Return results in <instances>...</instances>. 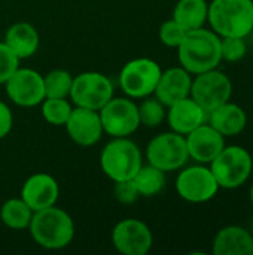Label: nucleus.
I'll return each mask as SVG.
<instances>
[{
	"mask_svg": "<svg viewBox=\"0 0 253 255\" xmlns=\"http://www.w3.org/2000/svg\"><path fill=\"white\" fill-rule=\"evenodd\" d=\"M176 49L180 66L191 75L216 69L222 61L221 37L212 28L200 27L186 31Z\"/></svg>",
	"mask_w": 253,
	"mask_h": 255,
	"instance_id": "nucleus-1",
	"label": "nucleus"
},
{
	"mask_svg": "<svg viewBox=\"0 0 253 255\" xmlns=\"http://www.w3.org/2000/svg\"><path fill=\"white\" fill-rule=\"evenodd\" d=\"M28 230L33 241L49 251L69 247L75 238V223L72 217L55 205L36 211Z\"/></svg>",
	"mask_w": 253,
	"mask_h": 255,
	"instance_id": "nucleus-2",
	"label": "nucleus"
},
{
	"mask_svg": "<svg viewBox=\"0 0 253 255\" xmlns=\"http://www.w3.org/2000/svg\"><path fill=\"white\" fill-rule=\"evenodd\" d=\"M207 22L219 37H248L253 31V0H212Z\"/></svg>",
	"mask_w": 253,
	"mask_h": 255,
	"instance_id": "nucleus-3",
	"label": "nucleus"
},
{
	"mask_svg": "<svg viewBox=\"0 0 253 255\" xmlns=\"http://www.w3.org/2000/svg\"><path fill=\"white\" fill-rule=\"evenodd\" d=\"M142 164V151L128 137H112L100 154V167L113 182L133 179Z\"/></svg>",
	"mask_w": 253,
	"mask_h": 255,
	"instance_id": "nucleus-4",
	"label": "nucleus"
},
{
	"mask_svg": "<svg viewBox=\"0 0 253 255\" xmlns=\"http://www.w3.org/2000/svg\"><path fill=\"white\" fill-rule=\"evenodd\" d=\"M209 167L219 188L237 190L249 181L253 170V158L251 152L240 145H225L210 161Z\"/></svg>",
	"mask_w": 253,
	"mask_h": 255,
	"instance_id": "nucleus-5",
	"label": "nucleus"
},
{
	"mask_svg": "<svg viewBox=\"0 0 253 255\" xmlns=\"http://www.w3.org/2000/svg\"><path fill=\"white\" fill-rule=\"evenodd\" d=\"M146 160L166 173L180 170L189 160L185 136L176 131L157 134L146 146Z\"/></svg>",
	"mask_w": 253,
	"mask_h": 255,
	"instance_id": "nucleus-6",
	"label": "nucleus"
},
{
	"mask_svg": "<svg viewBox=\"0 0 253 255\" xmlns=\"http://www.w3.org/2000/svg\"><path fill=\"white\" fill-rule=\"evenodd\" d=\"M163 69L152 58H134L124 64L119 85L130 99H145L154 94Z\"/></svg>",
	"mask_w": 253,
	"mask_h": 255,
	"instance_id": "nucleus-7",
	"label": "nucleus"
},
{
	"mask_svg": "<svg viewBox=\"0 0 253 255\" xmlns=\"http://www.w3.org/2000/svg\"><path fill=\"white\" fill-rule=\"evenodd\" d=\"M69 97L75 106L100 111L113 97V84L100 72H84L73 78Z\"/></svg>",
	"mask_w": 253,
	"mask_h": 255,
	"instance_id": "nucleus-8",
	"label": "nucleus"
},
{
	"mask_svg": "<svg viewBox=\"0 0 253 255\" xmlns=\"http://www.w3.org/2000/svg\"><path fill=\"white\" fill-rule=\"evenodd\" d=\"M219 185L209 164L182 167L176 178V191L180 199L189 203L210 202L219 191Z\"/></svg>",
	"mask_w": 253,
	"mask_h": 255,
	"instance_id": "nucleus-9",
	"label": "nucleus"
},
{
	"mask_svg": "<svg viewBox=\"0 0 253 255\" xmlns=\"http://www.w3.org/2000/svg\"><path fill=\"white\" fill-rule=\"evenodd\" d=\"M191 85V97L209 114L225 102L231 100L233 82L230 76L221 70L212 69L198 75H194Z\"/></svg>",
	"mask_w": 253,
	"mask_h": 255,
	"instance_id": "nucleus-10",
	"label": "nucleus"
},
{
	"mask_svg": "<svg viewBox=\"0 0 253 255\" xmlns=\"http://www.w3.org/2000/svg\"><path fill=\"white\" fill-rule=\"evenodd\" d=\"M98 115L103 131L112 137H128L140 126L137 105L130 97H112Z\"/></svg>",
	"mask_w": 253,
	"mask_h": 255,
	"instance_id": "nucleus-11",
	"label": "nucleus"
},
{
	"mask_svg": "<svg viewBox=\"0 0 253 255\" xmlns=\"http://www.w3.org/2000/svg\"><path fill=\"white\" fill-rule=\"evenodd\" d=\"M7 97L21 108H33L45 100L43 75L33 69L18 67L4 82Z\"/></svg>",
	"mask_w": 253,
	"mask_h": 255,
	"instance_id": "nucleus-12",
	"label": "nucleus"
},
{
	"mask_svg": "<svg viewBox=\"0 0 253 255\" xmlns=\"http://www.w3.org/2000/svg\"><path fill=\"white\" fill-rule=\"evenodd\" d=\"M112 244L124 255H146L154 244L151 229L140 220L127 218L112 230Z\"/></svg>",
	"mask_w": 253,
	"mask_h": 255,
	"instance_id": "nucleus-13",
	"label": "nucleus"
},
{
	"mask_svg": "<svg viewBox=\"0 0 253 255\" xmlns=\"http://www.w3.org/2000/svg\"><path fill=\"white\" fill-rule=\"evenodd\" d=\"M69 137L79 146H92L100 139L103 131L98 111L75 106L67 123L64 124Z\"/></svg>",
	"mask_w": 253,
	"mask_h": 255,
	"instance_id": "nucleus-14",
	"label": "nucleus"
},
{
	"mask_svg": "<svg viewBox=\"0 0 253 255\" xmlns=\"http://www.w3.org/2000/svg\"><path fill=\"white\" fill-rule=\"evenodd\" d=\"M185 139L189 158L200 164H210V161L225 148V137L209 123H204L188 133Z\"/></svg>",
	"mask_w": 253,
	"mask_h": 255,
	"instance_id": "nucleus-15",
	"label": "nucleus"
},
{
	"mask_svg": "<svg viewBox=\"0 0 253 255\" xmlns=\"http://www.w3.org/2000/svg\"><path fill=\"white\" fill-rule=\"evenodd\" d=\"M60 196V185L49 173H34L25 179L21 188V199L33 212L54 206Z\"/></svg>",
	"mask_w": 253,
	"mask_h": 255,
	"instance_id": "nucleus-16",
	"label": "nucleus"
},
{
	"mask_svg": "<svg viewBox=\"0 0 253 255\" xmlns=\"http://www.w3.org/2000/svg\"><path fill=\"white\" fill-rule=\"evenodd\" d=\"M191 85L192 75L182 66H176L161 72L154 94L166 108H169L177 100L188 97L191 94Z\"/></svg>",
	"mask_w": 253,
	"mask_h": 255,
	"instance_id": "nucleus-17",
	"label": "nucleus"
},
{
	"mask_svg": "<svg viewBox=\"0 0 253 255\" xmlns=\"http://www.w3.org/2000/svg\"><path fill=\"white\" fill-rule=\"evenodd\" d=\"M207 117L209 114L191 96L170 105L166 115L171 131L183 136H186L201 124L207 123Z\"/></svg>",
	"mask_w": 253,
	"mask_h": 255,
	"instance_id": "nucleus-18",
	"label": "nucleus"
},
{
	"mask_svg": "<svg viewBox=\"0 0 253 255\" xmlns=\"http://www.w3.org/2000/svg\"><path fill=\"white\" fill-rule=\"evenodd\" d=\"M213 255H253L252 233L242 226L221 229L212 244Z\"/></svg>",
	"mask_w": 253,
	"mask_h": 255,
	"instance_id": "nucleus-19",
	"label": "nucleus"
},
{
	"mask_svg": "<svg viewBox=\"0 0 253 255\" xmlns=\"http://www.w3.org/2000/svg\"><path fill=\"white\" fill-rule=\"evenodd\" d=\"M207 123L224 137H231L240 134L246 128L248 114L240 105L228 100L209 112Z\"/></svg>",
	"mask_w": 253,
	"mask_h": 255,
	"instance_id": "nucleus-20",
	"label": "nucleus"
},
{
	"mask_svg": "<svg viewBox=\"0 0 253 255\" xmlns=\"http://www.w3.org/2000/svg\"><path fill=\"white\" fill-rule=\"evenodd\" d=\"M3 42L19 60H24L37 52L40 37L36 27L30 22H15L6 30Z\"/></svg>",
	"mask_w": 253,
	"mask_h": 255,
	"instance_id": "nucleus-21",
	"label": "nucleus"
},
{
	"mask_svg": "<svg viewBox=\"0 0 253 255\" xmlns=\"http://www.w3.org/2000/svg\"><path fill=\"white\" fill-rule=\"evenodd\" d=\"M207 0H179L173 9V19L186 31L204 27L207 22Z\"/></svg>",
	"mask_w": 253,
	"mask_h": 255,
	"instance_id": "nucleus-22",
	"label": "nucleus"
},
{
	"mask_svg": "<svg viewBox=\"0 0 253 255\" xmlns=\"http://www.w3.org/2000/svg\"><path fill=\"white\" fill-rule=\"evenodd\" d=\"M33 209L19 197V199H9L0 208V220L1 223L12 230H25L28 229Z\"/></svg>",
	"mask_w": 253,
	"mask_h": 255,
	"instance_id": "nucleus-23",
	"label": "nucleus"
},
{
	"mask_svg": "<svg viewBox=\"0 0 253 255\" xmlns=\"http://www.w3.org/2000/svg\"><path fill=\"white\" fill-rule=\"evenodd\" d=\"M139 194L143 197H154L157 194H160L164 187H166V172H163L161 169L152 166V164H146L137 170V173L133 178Z\"/></svg>",
	"mask_w": 253,
	"mask_h": 255,
	"instance_id": "nucleus-24",
	"label": "nucleus"
},
{
	"mask_svg": "<svg viewBox=\"0 0 253 255\" xmlns=\"http://www.w3.org/2000/svg\"><path fill=\"white\" fill-rule=\"evenodd\" d=\"M43 84H45V96L46 97L67 99L70 96L73 76L64 69H54L43 76Z\"/></svg>",
	"mask_w": 253,
	"mask_h": 255,
	"instance_id": "nucleus-25",
	"label": "nucleus"
},
{
	"mask_svg": "<svg viewBox=\"0 0 253 255\" xmlns=\"http://www.w3.org/2000/svg\"><path fill=\"white\" fill-rule=\"evenodd\" d=\"M40 111H42V117L43 120L55 127L64 126L73 111L72 103L67 99H52V97H46L42 103H40Z\"/></svg>",
	"mask_w": 253,
	"mask_h": 255,
	"instance_id": "nucleus-26",
	"label": "nucleus"
},
{
	"mask_svg": "<svg viewBox=\"0 0 253 255\" xmlns=\"http://www.w3.org/2000/svg\"><path fill=\"white\" fill-rule=\"evenodd\" d=\"M137 111H139L140 126H145L149 128H154L163 124L167 115L166 106L157 97H149V96L145 97V100L140 105H137Z\"/></svg>",
	"mask_w": 253,
	"mask_h": 255,
	"instance_id": "nucleus-27",
	"label": "nucleus"
},
{
	"mask_svg": "<svg viewBox=\"0 0 253 255\" xmlns=\"http://www.w3.org/2000/svg\"><path fill=\"white\" fill-rule=\"evenodd\" d=\"M246 51H248L246 37H236V36L221 37L222 60L228 63H237L243 60V57L246 55Z\"/></svg>",
	"mask_w": 253,
	"mask_h": 255,
	"instance_id": "nucleus-28",
	"label": "nucleus"
},
{
	"mask_svg": "<svg viewBox=\"0 0 253 255\" xmlns=\"http://www.w3.org/2000/svg\"><path fill=\"white\" fill-rule=\"evenodd\" d=\"M185 34H186V30L173 18L163 22L160 27V31H158L161 43H164L169 48H177L182 43Z\"/></svg>",
	"mask_w": 253,
	"mask_h": 255,
	"instance_id": "nucleus-29",
	"label": "nucleus"
},
{
	"mask_svg": "<svg viewBox=\"0 0 253 255\" xmlns=\"http://www.w3.org/2000/svg\"><path fill=\"white\" fill-rule=\"evenodd\" d=\"M19 58L7 48L4 42H0V84H4L13 72L19 67Z\"/></svg>",
	"mask_w": 253,
	"mask_h": 255,
	"instance_id": "nucleus-30",
	"label": "nucleus"
},
{
	"mask_svg": "<svg viewBox=\"0 0 253 255\" xmlns=\"http://www.w3.org/2000/svg\"><path fill=\"white\" fill-rule=\"evenodd\" d=\"M113 184H115L113 185V194H115V199L119 203L131 205V203L137 202V199L140 197L139 190H137L133 179L118 181V182H113Z\"/></svg>",
	"mask_w": 253,
	"mask_h": 255,
	"instance_id": "nucleus-31",
	"label": "nucleus"
},
{
	"mask_svg": "<svg viewBox=\"0 0 253 255\" xmlns=\"http://www.w3.org/2000/svg\"><path fill=\"white\" fill-rule=\"evenodd\" d=\"M13 126V117L10 108L0 100V139L6 137Z\"/></svg>",
	"mask_w": 253,
	"mask_h": 255,
	"instance_id": "nucleus-32",
	"label": "nucleus"
},
{
	"mask_svg": "<svg viewBox=\"0 0 253 255\" xmlns=\"http://www.w3.org/2000/svg\"><path fill=\"white\" fill-rule=\"evenodd\" d=\"M249 199H251V203L253 206V184L251 185V190H249Z\"/></svg>",
	"mask_w": 253,
	"mask_h": 255,
	"instance_id": "nucleus-33",
	"label": "nucleus"
}]
</instances>
